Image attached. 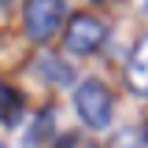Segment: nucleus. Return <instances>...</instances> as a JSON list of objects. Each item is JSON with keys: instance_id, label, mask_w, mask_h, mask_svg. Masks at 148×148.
I'll return each mask as SVG.
<instances>
[{"instance_id": "nucleus-1", "label": "nucleus", "mask_w": 148, "mask_h": 148, "mask_svg": "<svg viewBox=\"0 0 148 148\" xmlns=\"http://www.w3.org/2000/svg\"><path fill=\"white\" fill-rule=\"evenodd\" d=\"M74 108L82 115V122L89 130H108L111 126V92L104 82L85 78L78 89H74Z\"/></svg>"}, {"instance_id": "nucleus-7", "label": "nucleus", "mask_w": 148, "mask_h": 148, "mask_svg": "<svg viewBox=\"0 0 148 148\" xmlns=\"http://www.w3.org/2000/svg\"><path fill=\"white\" fill-rule=\"evenodd\" d=\"M111 148H148V141H145V133L141 130H119L115 133V141H111Z\"/></svg>"}, {"instance_id": "nucleus-3", "label": "nucleus", "mask_w": 148, "mask_h": 148, "mask_svg": "<svg viewBox=\"0 0 148 148\" xmlns=\"http://www.w3.org/2000/svg\"><path fill=\"white\" fill-rule=\"evenodd\" d=\"M63 26V0H26V34L34 41H52Z\"/></svg>"}, {"instance_id": "nucleus-2", "label": "nucleus", "mask_w": 148, "mask_h": 148, "mask_svg": "<svg viewBox=\"0 0 148 148\" xmlns=\"http://www.w3.org/2000/svg\"><path fill=\"white\" fill-rule=\"evenodd\" d=\"M104 41H108V26L96 15H74L71 26H67V34H63V45H67L71 56H89Z\"/></svg>"}, {"instance_id": "nucleus-9", "label": "nucleus", "mask_w": 148, "mask_h": 148, "mask_svg": "<svg viewBox=\"0 0 148 148\" xmlns=\"http://www.w3.org/2000/svg\"><path fill=\"white\" fill-rule=\"evenodd\" d=\"M0 148H4V145H0Z\"/></svg>"}, {"instance_id": "nucleus-4", "label": "nucleus", "mask_w": 148, "mask_h": 148, "mask_svg": "<svg viewBox=\"0 0 148 148\" xmlns=\"http://www.w3.org/2000/svg\"><path fill=\"white\" fill-rule=\"evenodd\" d=\"M126 82L133 92H141L148 96V34L133 45V52H130V63H126Z\"/></svg>"}, {"instance_id": "nucleus-8", "label": "nucleus", "mask_w": 148, "mask_h": 148, "mask_svg": "<svg viewBox=\"0 0 148 148\" xmlns=\"http://www.w3.org/2000/svg\"><path fill=\"white\" fill-rule=\"evenodd\" d=\"M0 4H15V0H0Z\"/></svg>"}, {"instance_id": "nucleus-6", "label": "nucleus", "mask_w": 148, "mask_h": 148, "mask_svg": "<svg viewBox=\"0 0 148 148\" xmlns=\"http://www.w3.org/2000/svg\"><path fill=\"white\" fill-rule=\"evenodd\" d=\"M18 111H22L18 96L8 89V85H0V122H4V126H15V122H18Z\"/></svg>"}, {"instance_id": "nucleus-5", "label": "nucleus", "mask_w": 148, "mask_h": 148, "mask_svg": "<svg viewBox=\"0 0 148 148\" xmlns=\"http://www.w3.org/2000/svg\"><path fill=\"white\" fill-rule=\"evenodd\" d=\"M34 71L41 74V78L56 82V85H74V71L59 59V56H41V59L34 63Z\"/></svg>"}]
</instances>
